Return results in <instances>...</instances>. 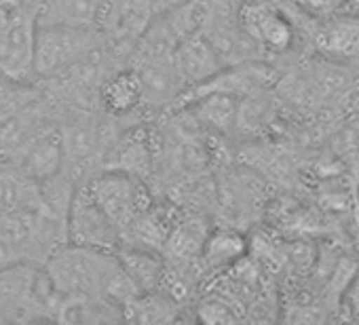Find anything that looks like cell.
Wrapping results in <instances>:
<instances>
[{
  "mask_svg": "<svg viewBox=\"0 0 359 325\" xmlns=\"http://www.w3.org/2000/svg\"><path fill=\"white\" fill-rule=\"evenodd\" d=\"M45 270L57 293L64 296L85 293L121 302L133 289L116 251L66 243L45 262Z\"/></svg>",
  "mask_w": 359,
  "mask_h": 325,
  "instance_id": "cell-1",
  "label": "cell"
},
{
  "mask_svg": "<svg viewBox=\"0 0 359 325\" xmlns=\"http://www.w3.org/2000/svg\"><path fill=\"white\" fill-rule=\"evenodd\" d=\"M57 298L60 293L53 287L45 264L15 260L0 266V319H53Z\"/></svg>",
  "mask_w": 359,
  "mask_h": 325,
  "instance_id": "cell-2",
  "label": "cell"
},
{
  "mask_svg": "<svg viewBox=\"0 0 359 325\" xmlns=\"http://www.w3.org/2000/svg\"><path fill=\"white\" fill-rule=\"evenodd\" d=\"M102 32L76 26H39L34 45V74L57 78L91 55L102 45Z\"/></svg>",
  "mask_w": 359,
  "mask_h": 325,
  "instance_id": "cell-3",
  "label": "cell"
},
{
  "mask_svg": "<svg viewBox=\"0 0 359 325\" xmlns=\"http://www.w3.org/2000/svg\"><path fill=\"white\" fill-rule=\"evenodd\" d=\"M3 3L5 0H0V74L11 81H26L34 74L39 3Z\"/></svg>",
  "mask_w": 359,
  "mask_h": 325,
  "instance_id": "cell-4",
  "label": "cell"
},
{
  "mask_svg": "<svg viewBox=\"0 0 359 325\" xmlns=\"http://www.w3.org/2000/svg\"><path fill=\"white\" fill-rule=\"evenodd\" d=\"M85 184L100 207L121 228V233H125L142 214L150 209L148 193L142 180L133 174L108 170L89 178Z\"/></svg>",
  "mask_w": 359,
  "mask_h": 325,
  "instance_id": "cell-5",
  "label": "cell"
},
{
  "mask_svg": "<svg viewBox=\"0 0 359 325\" xmlns=\"http://www.w3.org/2000/svg\"><path fill=\"white\" fill-rule=\"evenodd\" d=\"M68 237L74 245L95 247L104 251H118L123 233L114 220L100 207L89 193L87 184H79L70 214H68Z\"/></svg>",
  "mask_w": 359,
  "mask_h": 325,
  "instance_id": "cell-6",
  "label": "cell"
},
{
  "mask_svg": "<svg viewBox=\"0 0 359 325\" xmlns=\"http://www.w3.org/2000/svg\"><path fill=\"white\" fill-rule=\"evenodd\" d=\"M154 0H102L97 30L114 41H140L158 18Z\"/></svg>",
  "mask_w": 359,
  "mask_h": 325,
  "instance_id": "cell-7",
  "label": "cell"
},
{
  "mask_svg": "<svg viewBox=\"0 0 359 325\" xmlns=\"http://www.w3.org/2000/svg\"><path fill=\"white\" fill-rule=\"evenodd\" d=\"M66 154L62 129H39V133L22 148L20 170L34 182H45L64 172Z\"/></svg>",
  "mask_w": 359,
  "mask_h": 325,
  "instance_id": "cell-8",
  "label": "cell"
},
{
  "mask_svg": "<svg viewBox=\"0 0 359 325\" xmlns=\"http://www.w3.org/2000/svg\"><path fill=\"white\" fill-rule=\"evenodd\" d=\"M239 24L250 34V39L262 49L285 51L292 45V24L279 9L266 3H252L243 7Z\"/></svg>",
  "mask_w": 359,
  "mask_h": 325,
  "instance_id": "cell-9",
  "label": "cell"
},
{
  "mask_svg": "<svg viewBox=\"0 0 359 325\" xmlns=\"http://www.w3.org/2000/svg\"><path fill=\"white\" fill-rule=\"evenodd\" d=\"M173 64L182 76L184 85L208 83L222 72L224 62L205 36L193 34L184 39L173 51Z\"/></svg>",
  "mask_w": 359,
  "mask_h": 325,
  "instance_id": "cell-10",
  "label": "cell"
},
{
  "mask_svg": "<svg viewBox=\"0 0 359 325\" xmlns=\"http://www.w3.org/2000/svg\"><path fill=\"white\" fill-rule=\"evenodd\" d=\"M62 139H64V154H66L64 170L76 180L79 176L76 172H87L91 162H95L102 150V135L93 125L74 123L62 127Z\"/></svg>",
  "mask_w": 359,
  "mask_h": 325,
  "instance_id": "cell-11",
  "label": "cell"
},
{
  "mask_svg": "<svg viewBox=\"0 0 359 325\" xmlns=\"http://www.w3.org/2000/svg\"><path fill=\"white\" fill-rule=\"evenodd\" d=\"M315 43L327 55H359V15L338 13L325 18L315 34Z\"/></svg>",
  "mask_w": 359,
  "mask_h": 325,
  "instance_id": "cell-12",
  "label": "cell"
},
{
  "mask_svg": "<svg viewBox=\"0 0 359 325\" xmlns=\"http://www.w3.org/2000/svg\"><path fill=\"white\" fill-rule=\"evenodd\" d=\"M102 106L114 114V116H125L140 108L146 102L144 93V83L137 70H123L112 74L100 91Z\"/></svg>",
  "mask_w": 359,
  "mask_h": 325,
  "instance_id": "cell-13",
  "label": "cell"
},
{
  "mask_svg": "<svg viewBox=\"0 0 359 325\" xmlns=\"http://www.w3.org/2000/svg\"><path fill=\"white\" fill-rule=\"evenodd\" d=\"M43 205L41 184L28 178L20 167H0V218Z\"/></svg>",
  "mask_w": 359,
  "mask_h": 325,
  "instance_id": "cell-14",
  "label": "cell"
},
{
  "mask_svg": "<svg viewBox=\"0 0 359 325\" xmlns=\"http://www.w3.org/2000/svg\"><path fill=\"white\" fill-rule=\"evenodd\" d=\"M123 268L131 277V281L140 287V291H148L156 285L161 277V264L154 254L146 251L144 247H131V249H118L116 251Z\"/></svg>",
  "mask_w": 359,
  "mask_h": 325,
  "instance_id": "cell-15",
  "label": "cell"
},
{
  "mask_svg": "<svg viewBox=\"0 0 359 325\" xmlns=\"http://www.w3.org/2000/svg\"><path fill=\"white\" fill-rule=\"evenodd\" d=\"M239 251H241V239L235 235H229V233H220V235L212 237L210 245H208V258L216 264L233 260Z\"/></svg>",
  "mask_w": 359,
  "mask_h": 325,
  "instance_id": "cell-16",
  "label": "cell"
},
{
  "mask_svg": "<svg viewBox=\"0 0 359 325\" xmlns=\"http://www.w3.org/2000/svg\"><path fill=\"white\" fill-rule=\"evenodd\" d=\"M344 3L346 0H298V5L306 13H311L313 18H321V20L342 13Z\"/></svg>",
  "mask_w": 359,
  "mask_h": 325,
  "instance_id": "cell-17",
  "label": "cell"
}]
</instances>
